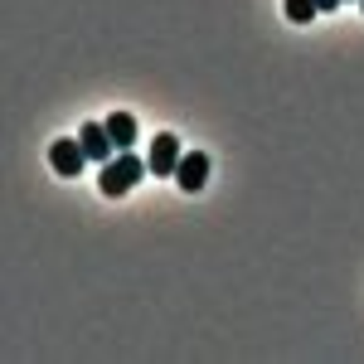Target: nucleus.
Listing matches in <instances>:
<instances>
[{
    "label": "nucleus",
    "instance_id": "1",
    "mask_svg": "<svg viewBox=\"0 0 364 364\" xmlns=\"http://www.w3.org/2000/svg\"><path fill=\"white\" fill-rule=\"evenodd\" d=\"M146 161H141L136 151H117L112 161H102V175H97V190H102V195L107 199H122L127 195V190H132V185H136L141 175H146Z\"/></svg>",
    "mask_w": 364,
    "mask_h": 364
},
{
    "label": "nucleus",
    "instance_id": "2",
    "mask_svg": "<svg viewBox=\"0 0 364 364\" xmlns=\"http://www.w3.org/2000/svg\"><path fill=\"white\" fill-rule=\"evenodd\" d=\"M180 161H185V146H180V136L161 132V136L151 141V156H146L151 175H175V170H180Z\"/></svg>",
    "mask_w": 364,
    "mask_h": 364
},
{
    "label": "nucleus",
    "instance_id": "3",
    "mask_svg": "<svg viewBox=\"0 0 364 364\" xmlns=\"http://www.w3.org/2000/svg\"><path fill=\"white\" fill-rule=\"evenodd\" d=\"M204 180H209V156H204V151H185V161L175 170V185H180L185 195H195V190H204Z\"/></svg>",
    "mask_w": 364,
    "mask_h": 364
},
{
    "label": "nucleus",
    "instance_id": "4",
    "mask_svg": "<svg viewBox=\"0 0 364 364\" xmlns=\"http://www.w3.org/2000/svg\"><path fill=\"white\" fill-rule=\"evenodd\" d=\"M49 166H54L58 175H68V180H73V175L87 166L83 141H54V146H49Z\"/></svg>",
    "mask_w": 364,
    "mask_h": 364
},
{
    "label": "nucleus",
    "instance_id": "5",
    "mask_svg": "<svg viewBox=\"0 0 364 364\" xmlns=\"http://www.w3.org/2000/svg\"><path fill=\"white\" fill-rule=\"evenodd\" d=\"M78 141H83V151H87V161H107L117 146L112 136H107V122H83V132H78Z\"/></svg>",
    "mask_w": 364,
    "mask_h": 364
},
{
    "label": "nucleus",
    "instance_id": "6",
    "mask_svg": "<svg viewBox=\"0 0 364 364\" xmlns=\"http://www.w3.org/2000/svg\"><path fill=\"white\" fill-rule=\"evenodd\" d=\"M107 136H112L117 151H132V141H136V117L132 112H112L107 117Z\"/></svg>",
    "mask_w": 364,
    "mask_h": 364
},
{
    "label": "nucleus",
    "instance_id": "7",
    "mask_svg": "<svg viewBox=\"0 0 364 364\" xmlns=\"http://www.w3.org/2000/svg\"><path fill=\"white\" fill-rule=\"evenodd\" d=\"M282 5H287V20H291V25H311V20L321 15L316 0H282Z\"/></svg>",
    "mask_w": 364,
    "mask_h": 364
},
{
    "label": "nucleus",
    "instance_id": "8",
    "mask_svg": "<svg viewBox=\"0 0 364 364\" xmlns=\"http://www.w3.org/2000/svg\"><path fill=\"white\" fill-rule=\"evenodd\" d=\"M321 5V15H331V10H340V0H316Z\"/></svg>",
    "mask_w": 364,
    "mask_h": 364
},
{
    "label": "nucleus",
    "instance_id": "9",
    "mask_svg": "<svg viewBox=\"0 0 364 364\" xmlns=\"http://www.w3.org/2000/svg\"><path fill=\"white\" fill-rule=\"evenodd\" d=\"M360 5H364V0H360Z\"/></svg>",
    "mask_w": 364,
    "mask_h": 364
}]
</instances>
